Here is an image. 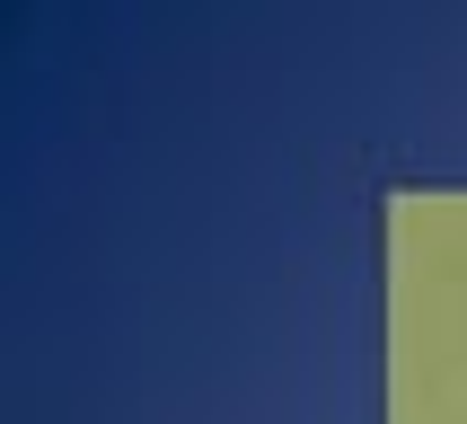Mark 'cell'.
Masks as SVG:
<instances>
[]
</instances>
